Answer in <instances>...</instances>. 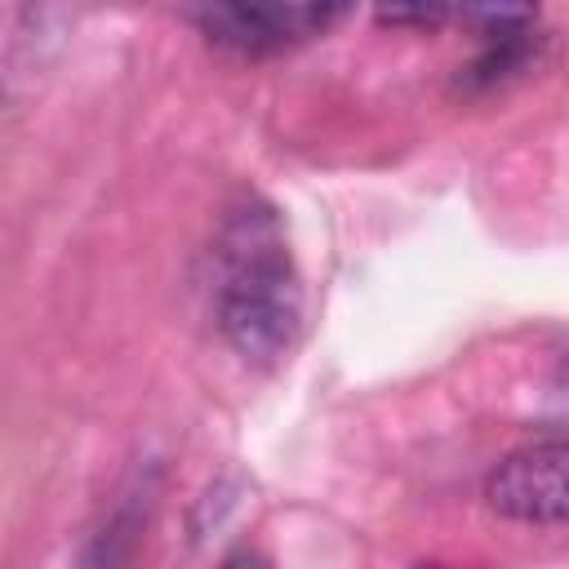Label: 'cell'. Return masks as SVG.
Masks as SVG:
<instances>
[{"label":"cell","mask_w":569,"mask_h":569,"mask_svg":"<svg viewBox=\"0 0 569 569\" xmlns=\"http://www.w3.org/2000/svg\"><path fill=\"white\" fill-rule=\"evenodd\" d=\"M213 320L222 342L249 365H276L302 325V284L271 204L240 200L213 240Z\"/></svg>","instance_id":"obj_1"},{"label":"cell","mask_w":569,"mask_h":569,"mask_svg":"<svg viewBox=\"0 0 569 569\" xmlns=\"http://www.w3.org/2000/svg\"><path fill=\"white\" fill-rule=\"evenodd\" d=\"M485 502L516 525L569 520V436L511 449L485 480Z\"/></svg>","instance_id":"obj_2"},{"label":"cell","mask_w":569,"mask_h":569,"mask_svg":"<svg viewBox=\"0 0 569 569\" xmlns=\"http://www.w3.org/2000/svg\"><path fill=\"white\" fill-rule=\"evenodd\" d=\"M347 9L342 4H196L187 18L200 27V36L218 49L267 58L293 44H307L311 36H325Z\"/></svg>","instance_id":"obj_3"},{"label":"cell","mask_w":569,"mask_h":569,"mask_svg":"<svg viewBox=\"0 0 569 569\" xmlns=\"http://www.w3.org/2000/svg\"><path fill=\"white\" fill-rule=\"evenodd\" d=\"M453 18L467 22L480 36L476 58L467 67H458V89L462 93H489V89L507 84L542 49L538 9H525V4H480V9H453Z\"/></svg>","instance_id":"obj_4"},{"label":"cell","mask_w":569,"mask_h":569,"mask_svg":"<svg viewBox=\"0 0 569 569\" xmlns=\"http://www.w3.org/2000/svg\"><path fill=\"white\" fill-rule=\"evenodd\" d=\"M147 507H151V489H147V485H133V489L111 507L107 525L89 538L84 565H89V569H120V565L129 560V551H133L142 525H147Z\"/></svg>","instance_id":"obj_5"},{"label":"cell","mask_w":569,"mask_h":569,"mask_svg":"<svg viewBox=\"0 0 569 569\" xmlns=\"http://www.w3.org/2000/svg\"><path fill=\"white\" fill-rule=\"evenodd\" d=\"M453 9L445 4H418V9H378V22H391V27H440L449 22Z\"/></svg>","instance_id":"obj_6"},{"label":"cell","mask_w":569,"mask_h":569,"mask_svg":"<svg viewBox=\"0 0 569 569\" xmlns=\"http://www.w3.org/2000/svg\"><path fill=\"white\" fill-rule=\"evenodd\" d=\"M218 569H271V560L258 556V551H236V556H227Z\"/></svg>","instance_id":"obj_7"},{"label":"cell","mask_w":569,"mask_h":569,"mask_svg":"<svg viewBox=\"0 0 569 569\" xmlns=\"http://www.w3.org/2000/svg\"><path fill=\"white\" fill-rule=\"evenodd\" d=\"M413 569H449V565H413Z\"/></svg>","instance_id":"obj_8"}]
</instances>
